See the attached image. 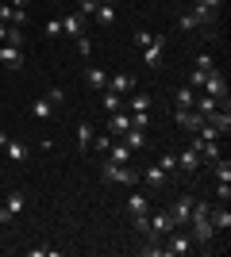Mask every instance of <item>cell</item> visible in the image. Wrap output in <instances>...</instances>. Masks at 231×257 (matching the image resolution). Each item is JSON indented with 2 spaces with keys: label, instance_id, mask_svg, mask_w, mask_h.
<instances>
[{
  "label": "cell",
  "instance_id": "obj_16",
  "mask_svg": "<svg viewBox=\"0 0 231 257\" xmlns=\"http://www.w3.org/2000/svg\"><path fill=\"white\" fill-rule=\"evenodd\" d=\"M170 230H174V219H170V211L150 215V234H154V238H166Z\"/></svg>",
  "mask_w": 231,
  "mask_h": 257
},
{
  "label": "cell",
  "instance_id": "obj_17",
  "mask_svg": "<svg viewBox=\"0 0 231 257\" xmlns=\"http://www.w3.org/2000/svg\"><path fill=\"white\" fill-rule=\"evenodd\" d=\"M0 62L8 65V69H20V65H23V46H8V43H0Z\"/></svg>",
  "mask_w": 231,
  "mask_h": 257
},
{
  "label": "cell",
  "instance_id": "obj_24",
  "mask_svg": "<svg viewBox=\"0 0 231 257\" xmlns=\"http://www.w3.org/2000/svg\"><path fill=\"white\" fill-rule=\"evenodd\" d=\"M150 211V196L146 192H131L127 196V215H146Z\"/></svg>",
  "mask_w": 231,
  "mask_h": 257
},
{
  "label": "cell",
  "instance_id": "obj_2",
  "mask_svg": "<svg viewBox=\"0 0 231 257\" xmlns=\"http://www.w3.org/2000/svg\"><path fill=\"white\" fill-rule=\"evenodd\" d=\"M189 226H193V246H208L212 238H216V226L208 219V204L204 200H193V215H189Z\"/></svg>",
  "mask_w": 231,
  "mask_h": 257
},
{
  "label": "cell",
  "instance_id": "obj_29",
  "mask_svg": "<svg viewBox=\"0 0 231 257\" xmlns=\"http://www.w3.org/2000/svg\"><path fill=\"white\" fill-rule=\"evenodd\" d=\"M131 226H135V234H150V211H146V215H131Z\"/></svg>",
  "mask_w": 231,
  "mask_h": 257
},
{
  "label": "cell",
  "instance_id": "obj_45",
  "mask_svg": "<svg viewBox=\"0 0 231 257\" xmlns=\"http://www.w3.org/2000/svg\"><path fill=\"white\" fill-rule=\"evenodd\" d=\"M193 4H200V8H208V12H220L223 8V0H193Z\"/></svg>",
  "mask_w": 231,
  "mask_h": 257
},
{
  "label": "cell",
  "instance_id": "obj_5",
  "mask_svg": "<svg viewBox=\"0 0 231 257\" xmlns=\"http://www.w3.org/2000/svg\"><path fill=\"white\" fill-rule=\"evenodd\" d=\"M23 207H27V192H23V188H12L8 200L0 204V223H12V219L23 211Z\"/></svg>",
  "mask_w": 231,
  "mask_h": 257
},
{
  "label": "cell",
  "instance_id": "obj_39",
  "mask_svg": "<svg viewBox=\"0 0 231 257\" xmlns=\"http://www.w3.org/2000/svg\"><path fill=\"white\" fill-rule=\"evenodd\" d=\"M97 4H100V0H77V12H81L85 20H93V12H97Z\"/></svg>",
  "mask_w": 231,
  "mask_h": 257
},
{
  "label": "cell",
  "instance_id": "obj_27",
  "mask_svg": "<svg viewBox=\"0 0 231 257\" xmlns=\"http://www.w3.org/2000/svg\"><path fill=\"white\" fill-rule=\"evenodd\" d=\"M193 100H197V88H189V85L174 88V107H193Z\"/></svg>",
  "mask_w": 231,
  "mask_h": 257
},
{
  "label": "cell",
  "instance_id": "obj_1",
  "mask_svg": "<svg viewBox=\"0 0 231 257\" xmlns=\"http://www.w3.org/2000/svg\"><path fill=\"white\" fill-rule=\"evenodd\" d=\"M216 23H220V12H208V8H200V4L177 12V27H181V31H200L204 39H216V35H220Z\"/></svg>",
  "mask_w": 231,
  "mask_h": 257
},
{
  "label": "cell",
  "instance_id": "obj_47",
  "mask_svg": "<svg viewBox=\"0 0 231 257\" xmlns=\"http://www.w3.org/2000/svg\"><path fill=\"white\" fill-rule=\"evenodd\" d=\"M12 8H27V4H31V0H8Z\"/></svg>",
  "mask_w": 231,
  "mask_h": 257
},
{
  "label": "cell",
  "instance_id": "obj_9",
  "mask_svg": "<svg viewBox=\"0 0 231 257\" xmlns=\"http://www.w3.org/2000/svg\"><path fill=\"white\" fill-rule=\"evenodd\" d=\"M85 16L81 12H69V16H62V35H69V39H81L85 35Z\"/></svg>",
  "mask_w": 231,
  "mask_h": 257
},
{
  "label": "cell",
  "instance_id": "obj_15",
  "mask_svg": "<svg viewBox=\"0 0 231 257\" xmlns=\"http://www.w3.org/2000/svg\"><path fill=\"white\" fill-rule=\"evenodd\" d=\"M162 50H166V35H154L150 46H143V62L154 69V65H158V58H162Z\"/></svg>",
  "mask_w": 231,
  "mask_h": 257
},
{
  "label": "cell",
  "instance_id": "obj_20",
  "mask_svg": "<svg viewBox=\"0 0 231 257\" xmlns=\"http://www.w3.org/2000/svg\"><path fill=\"white\" fill-rule=\"evenodd\" d=\"M177 169L185 173V177H193V173L200 169V154L197 150H181V154H177Z\"/></svg>",
  "mask_w": 231,
  "mask_h": 257
},
{
  "label": "cell",
  "instance_id": "obj_6",
  "mask_svg": "<svg viewBox=\"0 0 231 257\" xmlns=\"http://www.w3.org/2000/svg\"><path fill=\"white\" fill-rule=\"evenodd\" d=\"M166 211H170L174 226H189V215H193V196H177V200L166 207Z\"/></svg>",
  "mask_w": 231,
  "mask_h": 257
},
{
  "label": "cell",
  "instance_id": "obj_21",
  "mask_svg": "<svg viewBox=\"0 0 231 257\" xmlns=\"http://www.w3.org/2000/svg\"><path fill=\"white\" fill-rule=\"evenodd\" d=\"M208 123L220 131V139H227V135H231V111H227V107H216V111L208 115Z\"/></svg>",
  "mask_w": 231,
  "mask_h": 257
},
{
  "label": "cell",
  "instance_id": "obj_25",
  "mask_svg": "<svg viewBox=\"0 0 231 257\" xmlns=\"http://www.w3.org/2000/svg\"><path fill=\"white\" fill-rule=\"evenodd\" d=\"M104 158H108V161H116V165H131V150H127V146H123L120 139H116V142L108 146V154H104Z\"/></svg>",
  "mask_w": 231,
  "mask_h": 257
},
{
  "label": "cell",
  "instance_id": "obj_19",
  "mask_svg": "<svg viewBox=\"0 0 231 257\" xmlns=\"http://www.w3.org/2000/svg\"><path fill=\"white\" fill-rule=\"evenodd\" d=\"M150 104L154 100L146 96V92H127V96H123V111H150Z\"/></svg>",
  "mask_w": 231,
  "mask_h": 257
},
{
  "label": "cell",
  "instance_id": "obj_22",
  "mask_svg": "<svg viewBox=\"0 0 231 257\" xmlns=\"http://www.w3.org/2000/svg\"><path fill=\"white\" fill-rule=\"evenodd\" d=\"M4 154H8V161L12 165H20V161H27V142H20V139H8V146H4Z\"/></svg>",
  "mask_w": 231,
  "mask_h": 257
},
{
  "label": "cell",
  "instance_id": "obj_37",
  "mask_svg": "<svg viewBox=\"0 0 231 257\" xmlns=\"http://www.w3.org/2000/svg\"><path fill=\"white\" fill-rule=\"evenodd\" d=\"M43 96H46V100H50V104L58 107V104H62V100H66V88H58V85H50V88H46V92H43Z\"/></svg>",
  "mask_w": 231,
  "mask_h": 257
},
{
  "label": "cell",
  "instance_id": "obj_34",
  "mask_svg": "<svg viewBox=\"0 0 231 257\" xmlns=\"http://www.w3.org/2000/svg\"><path fill=\"white\" fill-rule=\"evenodd\" d=\"M123 107V96L120 92H108V88H104V111H120Z\"/></svg>",
  "mask_w": 231,
  "mask_h": 257
},
{
  "label": "cell",
  "instance_id": "obj_33",
  "mask_svg": "<svg viewBox=\"0 0 231 257\" xmlns=\"http://www.w3.org/2000/svg\"><path fill=\"white\" fill-rule=\"evenodd\" d=\"M112 135H93V146H89V150H97V154H108V146H112Z\"/></svg>",
  "mask_w": 231,
  "mask_h": 257
},
{
  "label": "cell",
  "instance_id": "obj_32",
  "mask_svg": "<svg viewBox=\"0 0 231 257\" xmlns=\"http://www.w3.org/2000/svg\"><path fill=\"white\" fill-rule=\"evenodd\" d=\"M127 115H131V127L150 131V111H127Z\"/></svg>",
  "mask_w": 231,
  "mask_h": 257
},
{
  "label": "cell",
  "instance_id": "obj_7",
  "mask_svg": "<svg viewBox=\"0 0 231 257\" xmlns=\"http://www.w3.org/2000/svg\"><path fill=\"white\" fill-rule=\"evenodd\" d=\"M166 253H193V238H189L181 226H174V230L166 234Z\"/></svg>",
  "mask_w": 231,
  "mask_h": 257
},
{
  "label": "cell",
  "instance_id": "obj_48",
  "mask_svg": "<svg viewBox=\"0 0 231 257\" xmlns=\"http://www.w3.org/2000/svg\"><path fill=\"white\" fill-rule=\"evenodd\" d=\"M4 146H8V131H0V150H4Z\"/></svg>",
  "mask_w": 231,
  "mask_h": 257
},
{
  "label": "cell",
  "instance_id": "obj_26",
  "mask_svg": "<svg viewBox=\"0 0 231 257\" xmlns=\"http://www.w3.org/2000/svg\"><path fill=\"white\" fill-rule=\"evenodd\" d=\"M85 85H89V88H100V92H104V85H108V73H104L100 65H89V69H85Z\"/></svg>",
  "mask_w": 231,
  "mask_h": 257
},
{
  "label": "cell",
  "instance_id": "obj_40",
  "mask_svg": "<svg viewBox=\"0 0 231 257\" xmlns=\"http://www.w3.org/2000/svg\"><path fill=\"white\" fill-rule=\"evenodd\" d=\"M77 54H81V58H89V54H93V39H89V35H81V39H77Z\"/></svg>",
  "mask_w": 231,
  "mask_h": 257
},
{
  "label": "cell",
  "instance_id": "obj_3",
  "mask_svg": "<svg viewBox=\"0 0 231 257\" xmlns=\"http://www.w3.org/2000/svg\"><path fill=\"white\" fill-rule=\"evenodd\" d=\"M200 92H204V96H212V100H220V104H227V77H223L220 65L204 73V85H200Z\"/></svg>",
  "mask_w": 231,
  "mask_h": 257
},
{
  "label": "cell",
  "instance_id": "obj_38",
  "mask_svg": "<svg viewBox=\"0 0 231 257\" xmlns=\"http://www.w3.org/2000/svg\"><path fill=\"white\" fill-rule=\"evenodd\" d=\"M43 35H46V39H58V35H62V20H46L43 23Z\"/></svg>",
  "mask_w": 231,
  "mask_h": 257
},
{
  "label": "cell",
  "instance_id": "obj_43",
  "mask_svg": "<svg viewBox=\"0 0 231 257\" xmlns=\"http://www.w3.org/2000/svg\"><path fill=\"white\" fill-rule=\"evenodd\" d=\"M200 85H204V69H193V73H189V88L200 92Z\"/></svg>",
  "mask_w": 231,
  "mask_h": 257
},
{
  "label": "cell",
  "instance_id": "obj_31",
  "mask_svg": "<svg viewBox=\"0 0 231 257\" xmlns=\"http://www.w3.org/2000/svg\"><path fill=\"white\" fill-rule=\"evenodd\" d=\"M193 69H204V73H208V69H216V58H212L208 50L197 54V58H193Z\"/></svg>",
  "mask_w": 231,
  "mask_h": 257
},
{
  "label": "cell",
  "instance_id": "obj_35",
  "mask_svg": "<svg viewBox=\"0 0 231 257\" xmlns=\"http://www.w3.org/2000/svg\"><path fill=\"white\" fill-rule=\"evenodd\" d=\"M158 169L170 177V173H177V154H162V161H158Z\"/></svg>",
  "mask_w": 231,
  "mask_h": 257
},
{
  "label": "cell",
  "instance_id": "obj_46",
  "mask_svg": "<svg viewBox=\"0 0 231 257\" xmlns=\"http://www.w3.org/2000/svg\"><path fill=\"white\" fill-rule=\"evenodd\" d=\"M150 39H154V31H135V43L139 46H150Z\"/></svg>",
  "mask_w": 231,
  "mask_h": 257
},
{
  "label": "cell",
  "instance_id": "obj_14",
  "mask_svg": "<svg viewBox=\"0 0 231 257\" xmlns=\"http://www.w3.org/2000/svg\"><path fill=\"white\" fill-rule=\"evenodd\" d=\"M143 181H146V188L150 192H162V188H170V177H166L158 165H150V169H143Z\"/></svg>",
  "mask_w": 231,
  "mask_h": 257
},
{
  "label": "cell",
  "instance_id": "obj_49",
  "mask_svg": "<svg viewBox=\"0 0 231 257\" xmlns=\"http://www.w3.org/2000/svg\"><path fill=\"white\" fill-rule=\"evenodd\" d=\"M4 39H8V23H0V43H4Z\"/></svg>",
  "mask_w": 231,
  "mask_h": 257
},
{
  "label": "cell",
  "instance_id": "obj_10",
  "mask_svg": "<svg viewBox=\"0 0 231 257\" xmlns=\"http://www.w3.org/2000/svg\"><path fill=\"white\" fill-rule=\"evenodd\" d=\"M120 142H123V146H127L131 154H139V150H146V131H139V127H127V131L120 135Z\"/></svg>",
  "mask_w": 231,
  "mask_h": 257
},
{
  "label": "cell",
  "instance_id": "obj_18",
  "mask_svg": "<svg viewBox=\"0 0 231 257\" xmlns=\"http://www.w3.org/2000/svg\"><path fill=\"white\" fill-rule=\"evenodd\" d=\"M104 88H108V92H120V96H127V92L135 88V77H131V73H116V77H108V85H104Z\"/></svg>",
  "mask_w": 231,
  "mask_h": 257
},
{
  "label": "cell",
  "instance_id": "obj_41",
  "mask_svg": "<svg viewBox=\"0 0 231 257\" xmlns=\"http://www.w3.org/2000/svg\"><path fill=\"white\" fill-rule=\"evenodd\" d=\"M4 43L8 46H23V31H16V27L8 23V39H4Z\"/></svg>",
  "mask_w": 231,
  "mask_h": 257
},
{
  "label": "cell",
  "instance_id": "obj_30",
  "mask_svg": "<svg viewBox=\"0 0 231 257\" xmlns=\"http://www.w3.org/2000/svg\"><path fill=\"white\" fill-rule=\"evenodd\" d=\"M212 169H216V181H231V161L227 158H216V161H212Z\"/></svg>",
  "mask_w": 231,
  "mask_h": 257
},
{
  "label": "cell",
  "instance_id": "obj_36",
  "mask_svg": "<svg viewBox=\"0 0 231 257\" xmlns=\"http://www.w3.org/2000/svg\"><path fill=\"white\" fill-rule=\"evenodd\" d=\"M27 253H31V257H58L62 249H58V246H31Z\"/></svg>",
  "mask_w": 231,
  "mask_h": 257
},
{
  "label": "cell",
  "instance_id": "obj_23",
  "mask_svg": "<svg viewBox=\"0 0 231 257\" xmlns=\"http://www.w3.org/2000/svg\"><path fill=\"white\" fill-rule=\"evenodd\" d=\"M54 111H58V107L50 104L46 96H35V100H31V115H35V119H43V123H46V119H54Z\"/></svg>",
  "mask_w": 231,
  "mask_h": 257
},
{
  "label": "cell",
  "instance_id": "obj_8",
  "mask_svg": "<svg viewBox=\"0 0 231 257\" xmlns=\"http://www.w3.org/2000/svg\"><path fill=\"white\" fill-rule=\"evenodd\" d=\"M174 123L181 131H189V135H197V127L204 123V115L200 111H193V107H174Z\"/></svg>",
  "mask_w": 231,
  "mask_h": 257
},
{
  "label": "cell",
  "instance_id": "obj_12",
  "mask_svg": "<svg viewBox=\"0 0 231 257\" xmlns=\"http://www.w3.org/2000/svg\"><path fill=\"white\" fill-rule=\"evenodd\" d=\"M93 23H97V27H112V23H116V4H112V0H100L97 12H93Z\"/></svg>",
  "mask_w": 231,
  "mask_h": 257
},
{
  "label": "cell",
  "instance_id": "obj_4",
  "mask_svg": "<svg viewBox=\"0 0 231 257\" xmlns=\"http://www.w3.org/2000/svg\"><path fill=\"white\" fill-rule=\"evenodd\" d=\"M100 173H104V181L112 184H139V173L131 169V165H116V161H100Z\"/></svg>",
  "mask_w": 231,
  "mask_h": 257
},
{
  "label": "cell",
  "instance_id": "obj_28",
  "mask_svg": "<svg viewBox=\"0 0 231 257\" xmlns=\"http://www.w3.org/2000/svg\"><path fill=\"white\" fill-rule=\"evenodd\" d=\"M93 135H97L93 123H77V150H89V146H93Z\"/></svg>",
  "mask_w": 231,
  "mask_h": 257
},
{
  "label": "cell",
  "instance_id": "obj_13",
  "mask_svg": "<svg viewBox=\"0 0 231 257\" xmlns=\"http://www.w3.org/2000/svg\"><path fill=\"white\" fill-rule=\"evenodd\" d=\"M127 127H131V115H127L123 107H120V111H108V135H112V139H120Z\"/></svg>",
  "mask_w": 231,
  "mask_h": 257
},
{
  "label": "cell",
  "instance_id": "obj_11",
  "mask_svg": "<svg viewBox=\"0 0 231 257\" xmlns=\"http://www.w3.org/2000/svg\"><path fill=\"white\" fill-rule=\"evenodd\" d=\"M208 219H212V226H216V234H227V230H231V211H227V204L208 207Z\"/></svg>",
  "mask_w": 231,
  "mask_h": 257
},
{
  "label": "cell",
  "instance_id": "obj_44",
  "mask_svg": "<svg viewBox=\"0 0 231 257\" xmlns=\"http://www.w3.org/2000/svg\"><path fill=\"white\" fill-rule=\"evenodd\" d=\"M12 16H16V8H12V4H4V0H0V23H12Z\"/></svg>",
  "mask_w": 231,
  "mask_h": 257
},
{
  "label": "cell",
  "instance_id": "obj_42",
  "mask_svg": "<svg viewBox=\"0 0 231 257\" xmlns=\"http://www.w3.org/2000/svg\"><path fill=\"white\" fill-rule=\"evenodd\" d=\"M216 196H220V204H227V196H231V181H216Z\"/></svg>",
  "mask_w": 231,
  "mask_h": 257
}]
</instances>
